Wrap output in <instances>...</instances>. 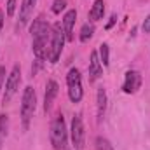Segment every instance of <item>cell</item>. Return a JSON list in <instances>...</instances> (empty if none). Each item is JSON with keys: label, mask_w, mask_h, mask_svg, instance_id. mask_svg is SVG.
Returning a JSON list of instances; mask_svg holds the SVG:
<instances>
[{"label": "cell", "mask_w": 150, "mask_h": 150, "mask_svg": "<svg viewBox=\"0 0 150 150\" xmlns=\"http://www.w3.org/2000/svg\"><path fill=\"white\" fill-rule=\"evenodd\" d=\"M65 30L61 23H54L52 25V33H51V44H49V51H47V59L49 63H58L63 45H65Z\"/></svg>", "instance_id": "277c9868"}, {"label": "cell", "mask_w": 150, "mask_h": 150, "mask_svg": "<svg viewBox=\"0 0 150 150\" xmlns=\"http://www.w3.org/2000/svg\"><path fill=\"white\" fill-rule=\"evenodd\" d=\"M58 93H59L58 82H56V80H47V84H45V94H44V112L45 113L51 112L52 103H54Z\"/></svg>", "instance_id": "9c48e42d"}, {"label": "cell", "mask_w": 150, "mask_h": 150, "mask_svg": "<svg viewBox=\"0 0 150 150\" xmlns=\"http://www.w3.org/2000/svg\"><path fill=\"white\" fill-rule=\"evenodd\" d=\"M67 142H68V131H67L65 117L63 113H58L51 122V145L54 147V150H65Z\"/></svg>", "instance_id": "7a4b0ae2"}, {"label": "cell", "mask_w": 150, "mask_h": 150, "mask_svg": "<svg viewBox=\"0 0 150 150\" xmlns=\"http://www.w3.org/2000/svg\"><path fill=\"white\" fill-rule=\"evenodd\" d=\"M103 14H105V2L103 0H94V4L89 11V18L93 21H100V19H103Z\"/></svg>", "instance_id": "5bb4252c"}, {"label": "cell", "mask_w": 150, "mask_h": 150, "mask_svg": "<svg viewBox=\"0 0 150 150\" xmlns=\"http://www.w3.org/2000/svg\"><path fill=\"white\" fill-rule=\"evenodd\" d=\"M2 26H4V14H2V11H0V30H2Z\"/></svg>", "instance_id": "cb8c5ba5"}, {"label": "cell", "mask_w": 150, "mask_h": 150, "mask_svg": "<svg viewBox=\"0 0 150 150\" xmlns=\"http://www.w3.org/2000/svg\"><path fill=\"white\" fill-rule=\"evenodd\" d=\"M16 5H18V0H7V16L12 18L14 12H16Z\"/></svg>", "instance_id": "ffe728a7"}, {"label": "cell", "mask_w": 150, "mask_h": 150, "mask_svg": "<svg viewBox=\"0 0 150 150\" xmlns=\"http://www.w3.org/2000/svg\"><path fill=\"white\" fill-rule=\"evenodd\" d=\"M37 0H23L21 7H19V21H18V30H21L33 16V9H35Z\"/></svg>", "instance_id": "30bf717a"}, {"label": "cell", "mask_w": 150, "mask_h": 150, "mask_svg": "<svg viewBox=\"0 0 150 150\" xmlns=\"http://www.w3.org/2000/svg\"><path fill=\"white\" fill-rule=\"evenodd\" d=\"M98 56H100L101 65H103V67H108V63H110V49H108V44H101V45H100Z\"/></svg>", "instance_id": "2e32d148"}, {"label": "cell", "mask_w": 150, "mask_h": 150, "mask_svg": "<svg viewBox=\"0 0 150 150\" xmlns=\"http://www.w3.org/2000/svg\"><path fill=\"white\" fill-rule=\"evenodd\" d=\"M143 32L145 33H150V14L145 18V21H143Z\"/></svg>", "instance_id": "7402d4cb"}, {"label": "cell", "mask_w": 150, "mask_h": 150, "mask_svg": "<svg viewBox=\"0 0 150 150\" xmlns=\"http://www.w3.org/2000/svg\"><path fill=\"white\" fill-rule=\"evenodd\" d=\"M30 32H32V49H33V54H35V58L38 61H44L47 58L52 26L44 18H37V19H33Z\"/></svg>", "instance_id": "6da1fadb"}, {"label": "cell", "mask_w": 150, "mask_h": 150, "mask_svg": "<svg viewBox=\"0 0 150 150\" xmlns=\"http://www.w3.org/2000/svg\"><path fill=\"white\" fill-rule=\"evenodd\" d=\"M5 68L4 67H0V91H2V87H4V82H5Z\"/></svg>", "instance_id": "44dd1931"}, {"label": "cell", "mask_w": 150, "mask_h": 150, "mask_svg": "<svg viewBox=\"0 0 150 150\" xmlns=\"http://www.w3.org/2000/svg\"><path fill=\"white\" fill-rule=\"evenodd\" d=\"M96 107H98V120H101L105 115V110H107V91H105V87H98Z\"/></svg>", "instance_id": "4fadbf2b"}, {"label": "cell", "mask_w": 150, "mask_h": 150, "mask_svg": "<svg viewBox=\"0 0 150 150\" xmlns=\"http://www.w3.org/2000/svg\"><path fill=\"white\" fill-rule=\"evenodd\" d=\"M37 108V94L35 89L32 86H26L21 96V122H23V129L30 127V120L35 113Z\"/></svg>", "instance_id": "3957f363"}, {"label": "cell", "mask_w": 150, "mask_h": 150, "mask_svg": "<svg viewBox=\"0 0 150 150\" xmlns=\"http://www.w3.org/2000/svg\"><path fill=\"white\" fill-rule=\"evenodd\" d=\"M67 86H68V98L72 103H80L82 96H84V89H82V77L77 68H70L67 74Z\"/></svg>", "instance_id": "5b68a950"}, {"label": "cell", "mask_w": 150, "mask_h": 150, "mask_svg": "<svg viewBox=\"0 0 150 150\" xmlns=\"http://www.w3.org/2000/svg\"><path fill=\"white\" fill-rule=\"evenodd\" d=\"M75 19H77V11H75V9L67 11V14H65V18H63V30H65V37H67V40H74Z\"/></svg>", "instance_id": "7c38bea8"}, {"label": "cell", "mask_w": 150, "mask_h": 150, "mask_svg": "<svg viewBox=\"0 0 150 150\" xmlns=\"http://www.w3.org/2000/svg\"><path fill=\"white\" fill-rule=\"evenodd\" d=\"M93 33H94V26L93 25H89V23H86V25H82V28H80V42H87V40H91L93 37Z\"/></svg>", "instance_id": "e0dca14e"}, {"label": "cell", "mask_w": 150, "mask_h": 150, "mask_svg": "<svg viewBox=\"0 0 150 150\" xmlns=\"http://www.w3.org/2000/svg\"><path fill=\"white\" fill-rule=\"evenodd\" d=\"M65 9H67V0H54V2H52L51 11H52L54 14H61V11H65Z\"/></svg>", "instance_id": "d6986e66"}, {"label": "cell", "mask_w": 150, "mask_h": 150, "mask_svg": "<svg viewBox=\"0 0 150 150\" xmlns=\"http://www.w3.org/2000/svg\"><path fill=\"white\" fill-rule=\"evenodd\" d=\"M101 75H103V65H101V61H100L98 51H93V52H91V61H89V80L94 82V80H98Z\"/></svg>", "instance_id": "8fae6325"}, {"label": "cell", "mask_w": 150, "mask_h": 150, "mask_svg": "<svg viewBox=\"0 0 150 150\" xmlns=\"http://www.w3.org/2000/svg\"><path fill=\"white\" fill-rule=\"evenodd\" d=\"M142 87V75L136 70H127L124 75V84H122V91L126 94H134L138 89Z\"/></svg>", "instance_id": "ba28073f"}, {"label": "cell", "mask_w": 150, "mask_h": 150, "mask_svg": "<svg viewBox=\"0 0 150 150\" xmlns=\"http://www.w3.org/2000/svg\"><path fill=\"white\" fill-rule=\"evenodd\" d=\"M94 145H96V150H113L112 143L107 138H101V136H98L94 140Z\"/></svg>", "instance_id": "ac0fdd59"}, {"label": "cell", "mask_w": 150, "mask_h": 150, "mask_svg": "<svg viewBox=\"0 0 150 150\" xmlns=\"http://www.w3.org/2000/svg\"><path fill=\"white\" fill-rule=\"evenodd\" d=\"M19 84H21V68H19V65H14L11 74L7 75V79H5V89H4V98H2L4 105L9 103L14 98V94L19 89Z\"/></svg>", "instance_id": "8992f818"}, {"label": "cell", "mask_w": 150, "mask_h": 150, "mask_svg": "<svg viewBox=\"0 0 150 150\" xmlns=\"http://www.w3.org/2000/svg\"><path fill=\"white\" fill-rule=\"evenodd\" d=\"M115 21H117V16H115V14H112V18H110V21L107 23V30H110V28H112L113 25H115Z\"/></svg>", "instance_id": "603a6c76"}, {"label": "cell", "mask_w": 150, "mask_h": 150, "mask_svg": "<svg viewBox=\"0 0 150 150\" xmlns=\"http://www.w3.org/2000/svg\"><path fill=\"white\" fill-rule=\"evenodd\" d=\"M70 136H72V143H74L75 150L84 149V138H86V131H84V122H82L80 115H75L74 119H72Z\"/></svg>", "instance_id": "52a82bcc"}, {"label": "cell", "mask_w": 150, "mask_h": 150, "mask_svg": "<svg viewBox=\"0 0 150 150\" xmlns=\"http://www.w3.org/2000/svg\"><path fill=\"white\" fill-rule=\"evenodd\" d=\"M7 129H9V115L0 113V150H2V145L7 138Z\"/></svg>", "instance_id": "9a60e30c"}]
</instances>
